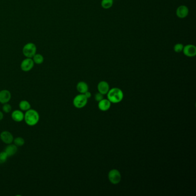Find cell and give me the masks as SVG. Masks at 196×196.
<instances>
[{
    "label": "cell",
    "instance_id": "6da1fadb",
    "mask_svg": "<svg viewBox=\"0 0 196 196\" xmlns=\"http://www.w3.org/2000/svg\"><path fill=\"white\" fill-rule=\"evenodd\" d=\"M40 119L39 113L35 109H30L26 111L24 114V120L29 126H34L38 123Z\"/></svg>",
    "mask_w": 196,
    "mask_h": 196
},
{
    "label": "cell",
    "instance_id": "7a4b0ae2",
    "mask_svg": "<svg viewBox=\"0 0 196 196\" xmlns=\"http://www.w3.org/2000/svg\"><path fill=\"white\" fill-rule=\"evenodd\" d=\"M106 95L108 100L111 103H119L123 99L124 94L123 91L117 87H114L111 89H109V91Z\"/></svg>",
    "mask_w": 196,
    "mask_h": 196
},
{
    "label": "cell",
    "instance_id": "3957f363",
    "mask_svg": "<svg viewBox=\"0 0 196 196\" xmlns=\"http://www.w3.org/2000/svg\"><path fill=\"white\" fill-rule=\"evenodd\" d=\"M87 103V98L84 94H80L76 96L73 100V105L78 108L81 109L86 105Z\"/></svg>",
    "mask_w": 196,
    "mask_h": 196
},
{
    "label": "cell",
    "instance_id": "277c9868",
    "mask_svg": "<svg viewBox=\"0 0 196 196\" xmlns=\"http://www.w3.org/2000/svg\"><path fill=\"white\" fill-rule=\"evenodd\" d=\"M36 51H37L36 46L34 44L31 43L27 44L22 50L24 55L27 58H31L33 57V56L36 54Z\"/></svg>",
    "mask_w": 196,
    "mask_h": 196
},
{
    "label": "cell",
    "instance_id": "5b68a950",
    "mask_svg": "<svg viewBox=\"0 0 196 196\" xmlns=\"http://www.w3.org/2000/svg\"><path fill=\"white\" fill-rule=\"evenodd\" d=\"M108 179L112 184L116 185L120 183L121 179V175L120 171L116 169L111 170L108 173Z\"/></svg>",
    "mask_w": 196,
    "mask_h": 196
},
{
    "label": "cell",
    "instance_id": "8992f818",
    "mask_svg": "<svg viewBox=\"0 0 196 196\" xmlns=\"http://www.w3.org/2000/svg\"><path fill=\"white\" fill-rule=\"evenodd\" d=\"M0 139L2 142L7 144L9 145L13 142V136L10 132L7 131H2L0 134Z\"/></svg>",
    "mask_w": 196,
    "mask_h": 196
},
{
    "label": "cell",
    "instance_id": "52a82bcc",
    "mask_svg": "<svg viewBox=\"0 0 196 196\" xmlns=\"http://www.w3.org/2000/svg\"><path fill=\"white\" fill-rule=\"evenodd\" d=\"M34 66V62L32 59L27 58L24 59L21 64V69L24 71H29L32 70Z\"/></svg>",
    "mask_w": 196,
    "mask_h": 196
},
{
    "label": "cell",
    "instance_id": "ba28073f",
    "mask_svg": "<svg viewBox=\"0 0 196 196\" xmlns=\"http://www.w3.org/2000/svg\"><path fill=\"white\" fill-rule=\"evenodd\" d=\"M184 54L188 57H193L196 55V48L194 45L188 44L183 48Z\"/></svg>",
    "mask_w": 196,
    "mask_h": 196
},
{
    "label": "cell",
    "instance_id": "9c48e42d",
    "mask_svg": "<svg viewBox=\"0 0 196 196\" xmlns=\"http://www.w3.org/2000/svg\"><path fill=\"white\" fill-rule=\"evenodd\" d=\"M11 92L7 90L0 91V103L2 104L8 103L11 100Z\"/></svg>",
    "mask_w": 196,
    "mask_h": 196
},
{
    "label": "cell",
    "instance_id": "30bf717a",
    "mask_svg": "<svg viewBox=\"0 0 196 196\" xmlns=\"http://www.w3.org/2000/svg\"><path fill=\"white\" fill-rule=\"evenodd\" d=\"M97 89L98 92L102 95H106L109 91V84L106 81H101L98 83Z\"/></svg>",
    "mask_w": 196,
    "mask_h": 196
},
{
    "label": "cell",
    "instance_id": "8fae6325",
    "mask_svg": "<svg viewBox=\"0 0 196 196\" xmlns=\"http://www.w3.org/2000/svg\"><path fill=\"white\" fill-rule=\"evenodd\" d=\"M189 13L188 7L185 5H181L177 9L176 15L179 18H185Z\"/></svg>",
    "mask_w": 196,
    "mask_h": 196
},
{
    "label": "cell",
    "instance_id": "7c38bea8",
    "mask_svg": "<svg viewBox=\"0 0 196 196\" xmlns=\"http://www.w3.org/2000/svg\"><path fill=\"white\" fill-rule=\"evenodd\" d=\"M11 117L16 122H22V120H24V114L22 112V110H14L12 115Z\"/></svg>",
    "mask_w": 196,
    "mask_h": 196
},
{
    "label": "cell",
    "instance_id": "4fadbf2b",
    "mask_svg": "<svg viewBox=\"0 0 196 196\" xmlns=\"http://www.w3.org/2000/svg\"><path fill=\"white\" fill-rule=\"evenodd\" d=\"M111 106V102L108 99H102L98 102V107L102 111L108 110Z\"/></svg>",
    "mask_w": 196,
    "mask_h": 196
},
{
    "label": "cell",
    "instance_id": "5bb4252c",
    "mask_svg": "<svg viewBox=\"0 0 196 196\" xmlns=\"http://www.w3.org/2000/svg\"><path fill=\"white\" fill-rule=\"evenodd\" d=\"M5 152L7 154L8 157L13 156L17 151V147L14 145L9 144L5 149Z\"/></svg>",
    "mask_w": 196,
    "mask_h": 196
},
{
    "label": "cell",
    "instance_id": "9a60e30c",
    "mask_svg": "<svg viewBox=\"0 0 196 196\" xmlns=\"http://www.w3.org/2000/svg\"><path fill=\"white\" fill-rule=\"evenodd\" d=\"M76 89L81 94H84L89 90L87 84L84 81H81L76 85Z\"/></svg>",
    "mask_w": 196,
    "mask_h": 196
},
{
    "label": "cell",
    "instance_id": "2e32d148",
    "mask_svg": "<svg viewBox=\"0 0 196 196\" xmlns=\"http://www.w3.org/2000/svg\"><path fill=\"white\" fill-rule=\"evenodd\" d=\"M19 108L22 111H27L31 109V105L29 102L27 100H22L19 103Z\"/></svg>",
    "mask_w": 196,
    "mask_h": 196
},
{
    "label": "cell",
    "instance_id": "e0dca14e",
    "mask_svg": "<svg viewBox=\"0 0 196 196\" xmlns=\"http://www.w3.org/2000/svg\"><path fill=\"white\" fill-rule=\"evenodd\" d=\"M113 0H102V7L104 9H109L112 7Z\"/></svg>",
    "mask_w": 196,
    "mask_h": 196
},
{
    "label": "cell",
    "instance_id": "ac0fdd59",
    "mask_svg": "<svg viewBox=\"0 0 196 196\" xmlns=\"http://www.w3.org/2000/svg\"><path fill=\"white\" fill-rule=\"evenodd\" d=\"M15 145L17 147H22L24 145L25 140L22 137H17L13 139V142Z\"/></svg>",
    "mask_w": 196,
    "mask_h": 196
},
{
    "label": "cell",
    "instance_id": "d6986e66",
    "mask_svg": "<svg viewBox=\"0 0 196 196\" xmlns=\"http://www.w3.org/2000/svg\"><path fill=\"white\" fill-rule=\"evenodd\" d=\"M33 62L37 64H41L43 62L44 58L43 56L40 54H35L33 56Z\"/></svg>",
    "mask_w": 196,
    "mask_h": 196
},
{
    "label": "cell",
    "instance_id": "ffe728a7",
    "mask_svg": "<svg viewBox=\"0 0 196 196\" xmlns=\"http://www.w3.org/2000/svg\"><path fill=\"white\" fill-rule=\"evenodd\" d=\"M8 156L7 154L4 151L0 153V164H4L7 160Z\"/></svg>",
    "mask_w": 196,
    "mask_h": 196
},
{
    "label": "cell",
    "instance_id": "44dd1931",
    "mask_svg": "<svg viewBox=\"0 0 196 196\" xmlns=\"http://www.w3.org/2000/svg\"><path fill=\"white\" fill-rule=\"evenodd\" d=\"M184 48V46L181 43L176 44L174 47V50L175 52H181Z\"/></svg>",
    "mask_w": 196,
    "mask_h": 196
},
{
    "label": "cell",
    "instance_id": "7402d4cb",
    "mask_svg": "<svg viewBox=\"0 0 196 196\" xmlns=\"http://www.w3.org/2000/svg\"><path fill=\"white\" fill-rule=\"evenodd\" d=\"M2 110L5 113H9L12 110V106L8 103L4 104V105L2 106Z\"/></svg>",
    "mask_w": 196,
    "mask_h": 196
},
{
    "label": "cell",
    "instance_id": "603a6c76",
    "mask_svg": "<svg viewBox=\"0 0 196 196\" xmlns=\"http://www.w3.org/2000/svg\"><path fill=\"white\" fill-rule=\"evenodd\" d=\"M95 100L97 101H100L102 99H104V95H102L100 93L98 92V93H97L96 95H95Z\"/></svg>",
    "mask_w": 196,
    "mask_h": 196
},
{
    "label": "cell",
    "instance_id": "cb8c5ba5",
    "mask_svg": "<svg viewBox=\"0 0 196 196\" xmlns=\"http://www.w3.org/2000/svg\"><path fill=\"white\" fill-rule=\"evenodd\" d=\"M84 95H85V96L87 97V99L91 98V92H89V91H87L86 93H85Z\"/></svg>",
    "mask_w": 196,
    "mask_h": 196
},
{
    "label": "cell",
    "instance_id": "d4e9b609",
    "mask_svg": "<svg viewBox=\"0 0 196 196\" xmlns=\"http://www.w3.org/2000/svg\"><path fill=\"white\" fill-rule=\"evenodd\" d=\"M3 118H4V114H3V113L0 111V121L2 120Z\"/></svg>",
    "mask_w": 196,
    "mask_h": 196
}]
</instances>
